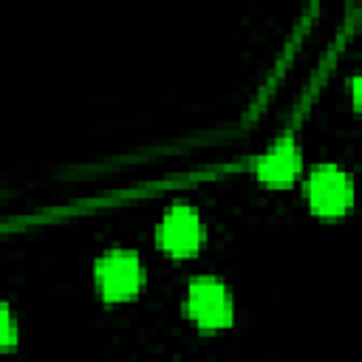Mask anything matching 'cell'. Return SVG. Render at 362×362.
I'll list each match as a JSON object with an SVG mask.
<instances>
[{
  "mask_svg": "<svg viewBox=\"0 0 362 362\" xmlns=\"http://www.w3.org/2000/svg\"><path fill=\"white\" fill-rule=\"evenodd\" d=\"M93 283L102 300L107 303L133 300L144 286V266L139 255L113 249L93 263Z\"/></svg>",
  "mask_w": 362,
  "mask_h": 362,
  "instance_id": "obj_1",
  "label": "cell"
},
{
  "mask_svg": "<svg viewBox=\"0 0 362 362\" xmlns=\"http://www.w3.org/2000/svg\"><path fill=\"white\" fill-rule=\"evenodd\" d=\"M305 198L314 215L339 218L354 206V178L337 164H317L308 173Z\"/></svg>",
  "mask_w": 362,
  "mask_h": 362,
  "instance_id": "obj_2",
  "label": "cell"
},
{
  "mask_svg": "<svg viewBox=\"0 0 362 362\" xmlns=\"http://www.w3.org/2000/svg\"><path fill=\"white\" fill-rule=\"evenodd\" d=\"M187 314L204 331H218L232 325L235 305L229 288L218 277H192L187 286Z\"/></svg>",
  "mask_w": 362,
  "mask_h": 362,
  "instance_id": "obj_3",
  "label": "cell"
},
{
  "mask_svg": "<svg viewBox=\"0 0 362 362\" xmlns=\"http://www.w3.org/2000/svg\"><path fill=\"white\" fill-rule=\"evenodd\" d=\"M156 238L170 257H192L204 243V223L189 204H173L161 215Z\"/></svg>",
  "mask_w": 362,
  "mask_h": 362,
  "instance_id": "obj_4",
  "label": "cell"
},
{
  "mask_svg": "<svg viewBox=\"0 0 362 362\" xmlns=\"http://www.w3.org/2000/svg\"><path fill=\"white\" fill-rule=\"evenodd\" d=\"M300 167H303V153L297 141L291 136H283L255 161V175L260 184L283 189L294 184V178L300 175Z\"/></svg>",
  "mask_w": 362,
  "mask_h": 362,
  "instance_id": "obj_5",
  "label": "cell"
},
{
  "mask_svg": "<svg viewBox=\"0 0 362 362\" xmlns=\"http://www.w3.org/2000/svg\"><path fill=\"white\" fill-rule=\"evenodd\" d=\"M17 342V331H14V317L8 311V305H3V348H11Z\"/></svg>",
  "mask_w": 362,
  "mask_h": 362,
  "instance_id": "obj_6",
  "label": "cell"
},
{
  "mask_svg": "<svg viewBox=\"0 0 362 362\" xmlns=\"http://www.w3.org/2000/svg\"><path fill=\"white\" fill-rule=\"evenodd\" d=\"M351 99H354V107L362 110V74L351 79Z\"/></svg>",
  "mask_w": 362,
  "mask_h": 362,
  "instance_id": "obj_7",
  "label": "cell"
}]
</instances>
